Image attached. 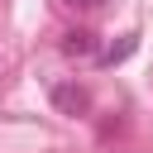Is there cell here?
<instances>
[{"mask_svg": "<svg viewBox=\"0 0 153 153\" xmlns=\"http://www.w3.org/2000/svg\"><path fill=\"white\" fill-rule=\"evenodd\" d=\"M53 100H57V105H62L67 115L86 110V91H81V86H57V91H53Z\"/></svg>", "mask_w": 153, "mask_h": 153, "instance_id": "1", "label": "cell"}, {"mask_svg": "<svg viewBox=\"0 0 153 153\" xmlns=\"http://www.w3.org/2000/svg\"><path fill=\"white\" fill-rule=\"evenodd\" d=\"M67 53H91L96 43H91V33H67V43H62Z\"/></svg>", "mask_w": 153, "mask_h": 153, "instance_id": "2", "label": "cell"}, {"mask_svg": "<svg viewBox=\"0 0 153 153\" xmlns=\"http://www.w3.org/2000/svg\"><path fill=\"white\" fill-rule=\"evenodd\" d=\"M67 10H76V14H91V10H100V0H62Z\"/></svg>", "mask_w": 153, "mask_h": 153, "instance_id": "3", "label": "cell"}]
</instances>
